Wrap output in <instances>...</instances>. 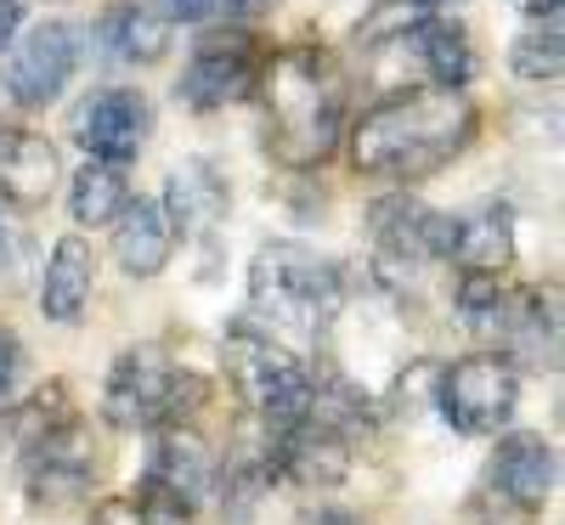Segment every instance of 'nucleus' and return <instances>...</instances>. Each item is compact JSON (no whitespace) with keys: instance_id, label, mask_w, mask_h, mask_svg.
Returning <instances> with one entry per match:
<instances>
[{"instance_id":"2eb2a0df","label":"nucleus","mask_w":565,"mask_h":525,"mask_svg":"<svg viewBox=\"0 0 565 525\" xmlns=\"http://www.w3.org/2000/svg\"><path fill=\"white\" fill-rule=\"evenodd\" d=\"M57 175H63L57 148L40 130L0 125V199L7 204H40V199H52Z\"/></svg>"},{"instance_id":"6ab92c4d","label":"nucleus","mask_w":565,"mask_h":525,"mask_svg":"<svg viewBox=\"0 0 565 525\" xmlns=\"http://www.w3.org/2000/svg\"><path fill=\"white\" fill-rule=\"evenodd\" d=\"M170 34H175V23L164 12H153L148 0H125V7H108V18H103L108 52L119 63H136V68L164 63L170 57Z\"/></svg>"},{"instance_id":"f257e3e1","label":"nucleus","mask_w":565,"mask_h":525,"mask_svg":"<svg viewBox=\"0 0 565 525\" xmlns=\"http://www.w3.org/2000/svg\"><path fill=\"white\" fill-rule=\"evenodd\" d=\"M476 136V108L463 90H402V97L373 103L351 125V164L362 175H391V181H424L436 175L463 141Z\"/></svg>"},{"instance_id":"5701e85b","label":"nucleus","mask_w":565,"mask_h":525,"mask_svg":"<svg viewBox=\"0 0 565 525\" xmlns=\"http://www.w3.org/2000/svg\"><path fill=\"white\" fill-rule=\"evenodd\" d=\"M509 68L521 74L526 85H554L559 79V68H565V45H559V29L548 23V29H532V34H521L509 45Z\"/></svg>"},{"instance_id":"a211bd4d","label":"nucleus","mask_w":565,"mask_h":525,"mask_svg":"<svg viewBox=\"0 0 565 525\" xmlns=\"http://www.w3.org/2000/svg\"><path fill=\"white\" fill-rule=\"evenodd\" d=\"M164 215H170L175 237L210 232V226L226 215V175H221L210 159L175 164V170H170V186H164Z\"/></svg>"},{"instance_id":"9d476101","label":"nucleus","mask_w":565,"mask_h":525,"mask_svg":"<svg viewBox=\"0 0 565 525\" xmlns=\"http://www.w3.org/2000/svg\"><path fill=\"white\" fill-rule=\"evenodd\" d=\"M148 130H153V103L136 85H108L97 97H85L74 114V141L85 148V159H103L119 170L141 153Z\"/></svg>"},{"instance_id":"1a4fd4ad","label":"nucleus","mask_w":565,"mask_h":525,"mask_svg":"<svg viewBox=\"0 0 565 525\" xmlns=\"http://www.w3.org/2000/svg\"><path fill=\"white\" fill-rule=\"evenodd\" d=\"M90 469H97V452H90L85 424H74V418L45 424L40 436L29 441V463H23L29 503L45 508V514L74 508L90 492Z\"/></svg>"},{"instance_id":"b1692460","label":"nucleus","mask_w":565,"mask_h":525,"mask_svg":"<svg viewBox=\"0 0 565 525\" xmlns=\"http://www.w3.org/2000/svg\"><path fill=\"white\" fill-rule=\"evenodd\" d=\"M503 306L509 294L498 289V277H476V271H458V311H463V328L469 333H492L503 328Z\"/></svg>"},{"instance_id":"423d86ee","label":"nucleus","mask_w":565,"mask_h":525,"mask_svg":"<svg viewBox=\"0 0 565 525\" xmlns=\"http://www.w3.org/2000/svg\"><path fill=\"white\" fill-rule=\"evenodd\" d=\"M260 74H266V52L255 45V34L210 29V34L193 40V57H186V68H181L175 97L193 114H215V108L244 103L249 90L260 85Z\"/></svg>"},{"instance_id":"bb28decb","label":"nucleus","mask_w":565,"mask_h":525,"mask_svg":"<svg viewBox=\"0 0 565 525\" xmlns=\"http://www.w3.org/2000/svg\"><path fill=\"white\" fill-rule=\"evenodd\" d=\"M18 367H23V345L12 340V328H0V401L12 396V385H18Z\"/></svg>"},{"instance_id":"4be33fe9","label":"nucleus","mask_w":565,"mask_h":525,"mask_svg":"<svg viewBox=\"0 0 565 525\" xmlns=\"http://www.w3.org/2000/svg\"><path fill=\"white\" fill-rule=\"evenodd\" d=\"M130 204V181L119 164H103V159H85L68 181V210L79 226H114L119 210Z\"/></svg>"},{"instance_id":"7c9ffc66","label":"nucleus","mask_w":565,"mask_h":525,"mask_svg":"<svg viewBox=\"0 0 565 525\" xmlns=\"http://www.w3.org/2000/svg\"><path fill=\"white\" fill-rule=\"evenodd\" d=\"M407 7H418V12H436V7H458V0H407Z\"/></svg>"},{"instance_id":"aec40b11","label":"nucleus","mask_w":565,"mask_h":525,"mask_svg":"<svg viewBox=\"0 0 565 525\" xmlns=\"http://www.w3.org/2000/svg\"><path fill=\"white\" fill-rule=\"evenodd\" d=\"M498 340L509 345L503 356H521L526 367H554V356H559V322H554V306H548L537 289L509 294Z\"/></svg>"},{"instance_id":"cd10ccee","label":"nucleus","mask_w":565,"mask_h":525,"mask_svg":"<svg viewBox=\"0 0 565 525\" xmlns=\"http://www.w3.org/2000/svg\"><path fill=\"white\" fill-rule=\"evenodd\" d=\"M18 29H23V0H0V52L18 40Z\"/></svg>"},{"instance_id":"412c9836","label":"nucleus","mask_w":565,"mask_h":525,"mask_svg":"<svg viewBox=\"0 0 565 525\" xmlns=\"http://www.w3.org/2000/svg\"><path fill=\"white\" fill-rule=\"evenodd\" d=\"M509 260H514V215L503 204H487L481 215H458V249H452L458 271L503 277Z\"/></svg>"},{"instance_id":"6e6552de","label":"nucleus","mask_w":565,"mask_h":525,"mask_svg":"<svg viewBox=\"0 0 565 525\" xmlns=\"http://www.w3.org/2000/svg\"><path fill=\"white\" fill-rule=\"evenodd\" d=\"M79 68V29L63 18H45L34 29H23L7 57H0V90L18 108H52L63 97V85Z\"/></svg>"},{"instance_id":"0eeeda50","label":"nucleus","mask_w":565,"mask_h":525,"mask_svg":"<svg viewBox=\"0 0 565 525\" xmlns=\"http://www.w3.org/2000/svg\"><path fill=\"white\" fill-rule=\"evenodd\" d=\"M436 401L458 436H498L514 418V401H521V373L503 351H476L441 373Z\"/></svg>"},{"instance_id":"f3484780","label":"nucleus","mask_w":565,"mask_h":525,"mask_svg":"<svg viewBox=\"0 0 565 525\" xmlns=\"http://www.w3.org/2000/svg\"><path fill=\"white\" fill-rule=\"evenodd\" d=\"M430 221H436V210L418 204L407 186L373 199V210H367V232L391 266H430Z\"/></svg>"},{"instance_id":"f03ea898","label":"nucleus","mask_w":565,"mask_h":525,"mask_svg":"<svg viewBox=\"0 0 565 525\" xmlns=\"http://www.w3.org/2000/svg\"><path fill=\"white\" fill-rule=\"evenodd\" d=\"M340 271L306 244H266L249 266V328L277 345H317L340 317Z\"/></svg>"},{"instance_id":"c756f323","label":"nucleus","mask_w":565,"mask_h":525,"mask_svg":"<svg viewBox=\"0 0 565 525\" xmlns=\"http://www.w3.org/2000/svg\"><path fill=\"white\" fill-rule=\"evenodd\" d=\"M317 525H362V519L345 514V508H328V514H317Z\"/></svg>"},{"instance_id":"39448f33","label":"nucleus","mask_w":565,"mask_h":525,"mask_svg":"<svg viewBox=\"0 0 565 525\" xmlns=\"http://www.w3.org/2000/svg\"><path fill=\"white\" fill-rule=\"evenodd\" d=\"M186 385H193V378H186L159 345L119 351V362L108 367V385H103V418L114 429H159V424H175Z\"/></svg>"},{"instance_id":"ddd939ff","label":"nucleus","mask_w":565,"mask_h":525,"mask_svg":"<svg viewBox=\"0 0 565 525\" xmlns=\"http://www.w3.org/2000/svg\"><path fill=\"white\" fill-rule=\"evenodd\" d=\"M396 45L413 52L418 74L436 90H463L476 79V45H469L463 23H452V18H418L407 34H396Z\"/></svg>"},{"instance_id":"7ed1b4c3","label":"nucleus","mask_w":565,"mask_h":525,"mask_svg":"<svg viewBox=\"0 0 565 525\" xmlns=\"http://www.w3.org/2000/svg\"><path fill=\"white\" fill-rule=\"evenodd\" d=\"M266 85V114H271V141L282 164H322L340 136V79L317 45H289L277 52L260 74Z\"/></svg>"},{"instance_id":"a878e982","label":"nucleus","mask_w":565,"mask_h":525,"mask_svg":"<svg viewBox=\"0 0 565 525\" xmlns=\"http://www.w3.org/2000/svg\"><path fill=\"white\" fill-rule=\"evenodd\" d=\"M29 260V226L18 221V204L0 199V282H12Z\"/></svg>"},{"instance_id":"f8f14e48","label":"nucleus","mask_w":565,"mask_h":525,"mask_svg":"<svg viewBox=\"0 0 565 525\" xmlns=\"http://www.w3.org/2000/svg\"><path fill=\"white\" fill-rule=\"evenodd\" d=\"M554 481H559V463H554V441L532 436V429H514V436L498 441L492 452V469H487V486L521 514H537L548 497H554Z\"/></svg>"},{"instance_id":"9b49d317","label":"nucleus","mask_w":565,"mask_h":525,"mask_svg":"<svg viewBox=\"0 0 565 525\" xmlns=\"http://www.w3.org/2000/svg\"><path fill=\"white\" fill-rule=\"evenodd\" d=\"M266 463L282 474V481H295L306 492H322V486H340L351 474V441H345V429L306 413L300 424L277 429V447H271Z\"/></svg>"},{"instance_id":"dca6fc26","label":"nucleus","mask_w":565,"mask_h":525,"mask_svg":"<svg viewBox=\"0 0 565 525\" xmlns=\"http://www.w3.org/2000/svg\"><path fill=\"white\" fill-rule=\"evenodd\" d=\"M90 282H97V255H90V244L79 232L57 237L52 255H45V271H40V311L74 328L90 306Z\"/></svg>"},{"instance_id":"c85d7f7f","label":"nucleus","mask_w":565,"mask_h":525,"mask_svg":"<svg viewBox=\"0 0 565 525\" xmlns=\"http://www.w3.org/2000/svg\"><path fill=\"white\" fill-rule=\"evenodd\" d=\"M514 7H521L526 18H554V12H559V0H514Z\"/></svg>"},{"instance_id":"393cba45","label":"nucleus","mask_w":565,"mask_h":525,"mask_svg":"<svg viewBox=\"0 0 565 525\" xmlns=\"http://www.w3.org/2000/svg\"><path fill=\"white\" fill-rule=\"evenodd\" d=\"M153 12H164L170 23H204V18H226V23H249L260 12H271L277 0H148Z\"/></svg>"},{"instance_id":"4468645a","label":"nucleus","mask_w":565,"mask_h":525,"mask_svg":"<svg viewBox=\"0 0 565 525\" xmlns=\"http://www.w3.org/2000/svg\"><path fill=\"white\" fill-rule=\"evenodd\" d=\"M175 255V226L159 199H130L114 221V266L125 277H159Z\"/></svg>"},{"instance_id":"20e7f679","label":"nucleus","mask_w":565,"mask_h":525,"mask_svg":"<svg viewBox=\"0 0 565 525\" xmlns=\"http://www.w3.org/2000/svg\"><path fill=\"white\" fill-rule=\"evenodd\" d=\"M226 362H232V378H238V390L244 401L271 424V436L277 429H289L311 413V396H317V378L311 367L289 351V345H277L271 333L260 328H232V340H226Z\"/></svg>"}]
</instances>
